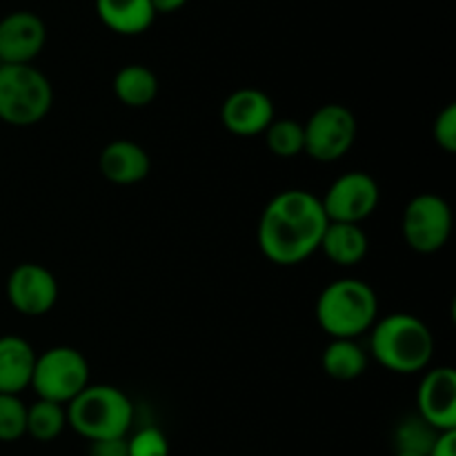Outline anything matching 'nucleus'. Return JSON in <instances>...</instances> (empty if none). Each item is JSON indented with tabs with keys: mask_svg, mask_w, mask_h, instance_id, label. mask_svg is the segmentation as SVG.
Wrapping results in <instances>:
<instances>
[{
	"mask_svg": "<svg viewBox=\"0 0 456 456\" xmlns=\"http://www.w3.org/2000/svg\"><path fill=\"white\" fill-rule=\"evenodd\" d=\"M305 154L319 163H334L352 150L356 141V118L346 105L330 102L319 107L303 125Z\"/></svg>",
	"mask_w": 456,
	"mask_h": 456,
	"instance_id": "6e6552de",
	"label": "nucleus"
},
{
	"mask_svg": "<svg viewBox=\"0 0 456 456\" xmlns=\"http://www.w3.org/2000/svg\"><path fill=\"white\" fill-rule=\"evenodd\" d=\"M36 352L16 334L0 337V395H18L31 386Z\"/></svg>",
	"mask_w": 456,
	"mask_h": 456,
	"instance_id": "2eb2a0df",
	"label": "nucleus"
},
{
	"mask_svg": "<svg viewBox=\"0 0 456 456\" xmlns=\"http://www.w3.org/2000/svg\"><path fill=\"white\" fill-rule=\"evenodd\" d=\"M89 456H129L127 436H120V439L92 441V445H89Z\"/></svg>",
	"mask_w": 456,
	"mask_h": 456,
	"instance_id": "a878e982",
	"label": "nucleus"
},
{
	"mask_svg": "<svg viewBox=\"0 0 456 456\" xmlns=\"http://www.w3.org/2000/svg\"><path fill=\"white\" fill-rule=\"evenodd\" d=\"M67 426L65 405L52 403V401L38 399L27 408V435L40 444L58 439Z\"/></svg>",
	"mask_w": 456,
	"mask_h": 456,
	"instance_id": "aec40b11",
	"label": "nucleus"
},
{
	"mask_svg": "<svg viewBox=\"0 0 456 456\" xmlns=\"http://www.w3.org/2000/svg\"><path fill=\"white\" fill-rule=\"evenodd\" d=\"M7 298L25 316H43L56 305L58 283L47 267L20 263L7 279Z\"/></svg>",
	"mask_w": 456,
	"mask_h": 456,
	"instance_id": "9d476101",
	"label": "nucleus"
},
{
	"mask_svg": "<svg viewBox=\"0 0 456 456\" xmlns=\"http://www.w3.org/2000/svg\"><path fill=\"white\" fill-rule=\"evenodd\" d=\"M319 249L337 265L352 267L368 256L370 239L354 223H328Z\"/></svg>",
	"mask_w": 456,
	"mask_h": 456,
	"instance_id": "f3484780",
	"label": "nucleus"
},
{
	"mask_svg": "<svg viewBox=\"0 0 456 456\" xmlns=\"http://www.w3.org/2000/svg\"><path fill=\"white\" fill-rule=\"evenodd\" d=\"M396 456H423V454H405V452H399Z\"/></svg>",
	"mask_w": 456,
	"mask_h": 456,
	"instance_id": "c85d7f7f",
	"label": "nucleus"
},
{
	"mask_svg": "<svg viewBox=\"0 0 456 456\" xmlns=\"http://www.w3.org/2000/svg\"><path fill=\"white\" fill-rule=\"evenodd\" d=\"M114 94L127 107H147L159 96V78L145 65H127L114 76Z\"/></svg>",
	"mask_w": 456,
	"mask_h": 456,
	"instance_id": "6ab92c4d",
	"label": "nucleus"
},
{
	"mask_svg": "<svg viewBox=\"0 0 456 456\" xmlns=\"http://www.w3.org/2000/svg\"><path fill=\"white\" fill-rule=\"evenodd\" d=\"M129 456H169V441L159 428H141L127 439Z\"/></svg>",
	"mask_w": 456,
	"mask_h": 456,
	"instance_id": "b1692460",
	"label": "nucleus"
},
{
	"mask_svg": "<svg viewBox=\"0 0 456 456\" xmlns=\"http://www.w3.org/2000/svg\"><path fill=\"white\" fill-rule=\"evenodd\" d=\"M439 435L441 432H436L435 428H432L430 423L423 421L419 414L403 419L395 430L396 454L405 452V454L428 456V452L432 450V445H435L436 436Z\"/></svg>",
	"mask_w": 456,
	"mask_h": 456,
	"instance_id": "4be33fe9",
	"label": "nucleus"
},
{
	"mask_svg": "<svg viewBox=\"0 0 456 456\" xmlns=\"http://www.w3.org/2000/svg\"><path fill=\"white\" fill-rule=\"evenodd\" d=\"M328 223L321 199L312 191H279L261 212L258 248L274 265H298L319 249Z\"/></svg>",
	"mask_w": 456,
	"mask_h": 456,
	"instance_id": "f257e3e1",
	"label": "nucleus"
},
{
	"mask_svg": "<svg viewBox=\"0 0 456 456\" xmlns=\"http://www.w3.org/2000/svg\"><path fill=\"white\" fill-rule=\"evenodd\" d=\"M96 13L102 25L120 36H138L154 25L151 0H96Z\"/></svg>",
	"mask_w": 456,
	"mask_h": 456,
	"instance_id": "dca6fc26",
	"label": "nucleus"
},
{
	"mask_svg": "<svg viewBox=\"0 0 456 456\" xmlns=\"http://www.w3.org/2000/svg\"><path fill=\"white\" fill-rule=\"evenodd\" d=\"M53 105L47 76L34 65L0 67V120L13 127L40 123Z\"/></svg>",
	"mask_w": 456,
	"mask_h": 456,
	"instance_id": "39448f33",
	"label": "nucleus"
},
{
	"mask_svg": "<svg viewBox=\"0 0 456 456\" xmlns=\"http://www.w3.org/2000/svg\"><path fill=\"white\" fill-rule=\"evenodd\" d=\"M89 386V363L76 347H49L36 354L31 386L38 399L58 405H69Z\"/></svg>",
	"mask_w": 456,
	"mask_h": 456,
	"instance_id": "423d86ee",
	"label": "nucleus"
},
{
	"mask_svg": "<svg viewBox=\"0 0 456 456\" xmlns=\"http://www.w3.org/2000/svg\"><path fill=\"white\" fill-rule=\"evenodd\" d=\"M27 435V405L18 395H0V441L12 444Z\"/></svg>",
	"mask_w": 456,
	"mask_h": 456,
	"instance_id": "5701e85b",
	"label": "nucleus"
},
{
	"mask_svg": "<svg viewBox=\"0 0 456 456\" xmlns=\"http://www.w3.org/2000/svg\"><path fill=\"white\" fill-rule=\"evenodd\" d=\"M187 0H151V7L156 13H172L185 7Z\"/></svg>",
	"mask_w": 456,
	"mask_h": 456,
	"instance_id": "cd10ccee",
	"label": "nucleus"
},
{
	"mask_svg": "<svg viewBox=\"0 0 456 456\" xmlns=\"http://www.w3.org/2000/svg\"><path fill=\"white\" fill-rule=\"evenodd\" d=\"M321 365L334 381H354L368 370V352L354 338H332L323 350Z\"/></svg>",
	"mask_w": 456,
	"mask_h": 456,
	"instance_id": "a211bd4d",
	"label": "nucleus"
},
{
	"mask_svg": "<svg viewBox=\"0 0 456 456\" xmlns=\"http://www.w3.org/2000/svg\"><path fill=\"white\" fill-rule=\"evenodd\" d=\"M419 417L436 432L456 430V370L450 365L426 372L417 392Z\"/></svg>",
	"mask_w": 456,
	"mask_h": 456,
	"instance_id": "9b49d317",
	"label": "nucleus"
},
{
	"mask_svg": "<svg viewBox=\"0 0 456 456\" xmlns=\"http://www.w3.org/2000/svg\"><path fill=\"white\" fill-rule=\"evenodd\" d=\"M428 456H456V430L441 432Z\"/></svg>",
	"mask_w": 456,
	"mask_h": 456,
	"instance_id": "bb28decb",
	"label": "nucleus"
},
{
	"mask_svg": "<svg viewBox=\"0 0 456 456\" xmlns=\"http://www.w3.org/2000/svg\"><path fill=\"white\" fill-rule=\"evenodd\" d=\"M67 426L83 439L102 441L127 436L134 423V403L116 386H92L89 383L69 405Z\"/></svg>",
	"mask_w": 456,
	"mask_h": 456,
	"instance_id": "20e7f679",
	"label": "nucleus"
},
{
	"mask_svg": "<svg viewBox=\"0 0 456 456\" xmlns=\"http://www.w3.org/2000/svg\"><path fill=\"white\" fill-rule=\"evenodd\" d=\"M0 67H3V62H0Z\"/></svg>",
	"mask_w": 456,
	"mask_h": 456,
	"instance_id": "c756f323",
	"label": "nucleus"
},
{
	"mask_svg": "<svg viewBox=\"0 0 456 456\" xmlns=\"http://www.w3.org/2000/svg\"><path fill=\"white\" fill-rule=\"evenodd\" d=\"M101 174L114 185H136L145 181L151 169L147 151L134 141H111L98 159Z\"/></svg>",
	"mask_w": 456,
	"mask_h": 456,
	"instance_id": "4468645a",
	"label": "nucleus"
},
{
	"mask_svg": "<svg viewBox=\"0 0 456 456\" xmlns=\"http://www.w3.org/2000/svg\"><path fill=\"white\" fill-rule=\"evenodd\" d=\"M452 208L439 194H417L403 212L405 243L417 254H436L445 248L452 234Z\"/></svg>",
	"mask_w": 456,
	"mask_h": 456,
	"instance_id": "0eeeda50",
	"label": "nucleus"
},
{
	"mask_svg": "<svg viewBox=\"0 0 456 456\" xmlns=\"http://www.w3.org/2000/svg\"><path fill=\"white\" fill-rule=\"evenodd\" d=\"M381 190L368 172H346L330 185L321 199L330 223H354L361 225L377 209Z\"/></svg>",
	"mask_w": 456,
	"mask_h": 456,
	"instance_id": "1a4fd4ad",
	"label": "nucleus"
},
{
	"mask_svg": "<svg viewBox=\"0 0 456 456\" xmlns=\"http://www.w3.org/2000/svg\"><path fill=\"white\" fill-rule=\"evenodd\" d=\"M432 136H435V142L448 154H454L456 151V105L450 102L444 110L439 111V116L435 118V125H432Z\"/></svg>",
	"mask_w": 456,
	"mask_h": 456,
	"instance_id": "393cba45",
	"label": "nucleus"
},
{
	"mask_svg": "<svg viewBox=\"0 0 456 456\" xmlns=\"http://www.w3.org/2000/svg\"><path fill=\"white\" fill-rule=\"evenodd\" d=\"M274 102L265 92L254 87L236 89L221 107V123L234 136H258L274 120Z\"/></svg>",
	"mask_w": 456,
	"mask_h": 456,
	"instance_id": "ddd939ff",
	"label": "nucleus"
},
{
	"mask_svg": "<svg viewBox=\"0 0 456 456\" xmlns=\"http://www.w3.org/2000/svg\"><path fill=\"white\" fill-rule=\"evenodd\" d=\"M263 134H265L267 150L279 159H294L305 150L303 125L294 118H274Z\"/></svg>",
	"mask_w": 456,
	"mask_h": 456,
	"instance_id": "412c9836",
	"label": "nucleus"
},
{
	"mask_svg": "<svg viewBox=\"0 0 456 456\" xmlns=\"http://www.w3.org/2000/svg\"><path fill=\"white\" fill-rule=\"evenodd\" d=\"M370 354L379 365L395 374H417L430 365L435 337L419 316L395 312L370 330Z\"/></svg>",
	"mask_w": 456,
	"mask_h": 456,
	"instance_id": "f03ea898",
	"label": "nucleus"
},
{
	"mask_svg": "<svg viewBox=\"0 0 456 456\" xmlns=\"http://www.w3.org/2000/svg\"><path fill=\"white\" fill-rule=\"evenodd\" d=\"M379 319L377 292L361 279H338L321 292L316 321L332 338H356Z\"/></svg>",
	"mask_w": 456,
	"mask_h": 456,
	"instance_id": "7ed1b4c3",
	"label": "nucleus"
},
{
	"mask_svg": "<svg viewBox=\"0 0 456 456\" xmlns=\"http://www.w3.org/2000/svg\"><path fill=\"white\" fill-rule=\"evenodd\" d=\"M47 43L43 18L31 12H13L0 20V62L31 65Z\"/></svg>",
	"mask_w": 456,
	"mask_h": 456,
	"instance_id": "f8f14e48",
	"label": "nucleus"
}]
</instances>
